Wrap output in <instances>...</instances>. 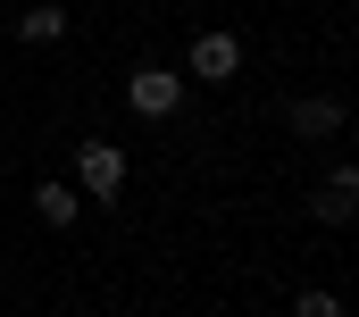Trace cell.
<instances>
[{"label":"cell","instance_id":"obj_1","mask_svg":"<svg viewBox=\"0 0 359 317\" xmlns=\"http://www.w3.org/2000/svg\"><path fill=\"white\" fill-rule=\"evenodd\" d=\"M126 109L151 117V126L184 117V76H176V67H134V76H126Z\"/></svg>","mask_w":359,"mask_h":317},{"label":"cell","instance_id":"obj_2","mask_svg":"<svg viewBox=\"0 0 359 317\" xmlns=\"http://www.w3.org/2000/svg\"><path fill=\"white\" fill-rule=\"evenodd\" d=\"M76 192H84V201H117V192H126V151L100 142V134H84V142H76Z\"/></svg>","mask_w":359,"mask_h":317},{"label":"cell","instance_id":"obj_3","mask_svg":"<svg viewBox=\"0 0 359 317\" xmlns=\"http://www.w3.org/2000/svg\"><path fill=\"white\" fill-rule=\"evenodd\" d=\"M184 67L201 83H234L243 76V34H226V25H209V34H192V50H184Z\"/></svg>","mask_w":359,"mask_h":317},{"label":"cell","instance_id":"obj_4","mask_svg":"<svg viewBox=\"0 0 359 317\" xmlns=\"http://www.w3.org/2000/svg\"><path fill=\"white\" fill-rule=\"evenodd\" d=\"M309 217H318V226H351V217H359V167H351V158L318 175V192H309Z\"/></svg>","mask_w":359,"mask_h":317},{"label":"cell","instance_id":"obj_5","mask_svg":"<svg viewBox=\"0 0 359 317\" xmlns=\"http://www.w3.org/2000/svg\"><path fill=\"white\" fill-rule=\"evenodd\" d=\"M343 126H351L343 92H309V100H292V134H301V142H309V134H318V142H334Z\"/></svg>","mask_w":359,"mask_h":317},{"label":"cell","instance_id":"obj_6","mask_svg":"<svg viewBox=\"0 0 359 317\" xmlns=\"http://www.w3.org/2000/svg\"><path fill=\"white\" fill-rule=\"evenodd\" d=\"M17 42H34V50H50V42H67V8H59V0H34V8L17 17Z\"/></svg>","mask_w":359,"mask_h":317},{"label":"cell","instance_id":"obj_7","mask_svg":"<svg viewBox=\"0 0 359 317\" xmlns=\"http://www.w3.org/2000/svg\"><path fill=\"white\" fill-rule=\"evenodd\" d=\"M76 209H84V192H76V184H34V217H42V226H59V234H67V226H76Z\"/></svg>","mask_w":359,"mask_h":317},{"label":"cell","instance_id":"obj_8","mask_svg":"<svg viewBox=\"0 0 359 317\" xmlns=\"http://www.w3.org/2000/svg\"><path fill=\"white\" fill-rule=\"evenodd\" d=\"M292 317H343V292H326V284H309V292L292 301Z\"/></svg>","mask_w":359,"mask_h":317}]
</instances>
